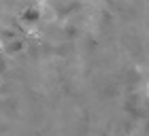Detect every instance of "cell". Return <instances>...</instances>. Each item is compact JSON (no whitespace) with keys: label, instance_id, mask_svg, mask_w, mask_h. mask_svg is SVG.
Listing matches in <instances>:
<instances>
[{"label":"cell","instance_id":"1","mask_svg":"<svg viewBox=\"0 0 149 136\" xmlns=\"http://www.w3.org/2000/svg\"><path fill=\"white\" fill-rule=\"evenodd\" d=\"M22 22L24 24H36L38 22V11L36 9H26L22 13Z\"/></svg>","mask_w":149,"mask_h":136}]
</instances>
